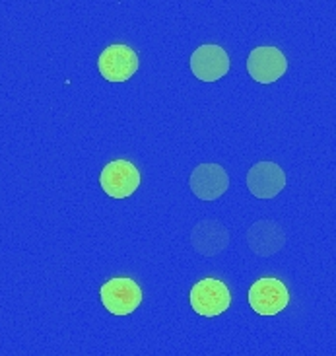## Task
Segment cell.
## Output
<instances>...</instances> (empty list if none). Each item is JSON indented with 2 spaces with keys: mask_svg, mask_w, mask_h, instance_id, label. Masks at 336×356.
<instances>
[{
  "mask_svg": "<svg viewBox=\"0 0 336 356\" xmlns=\"http://www.w3.org/2000/svg\"><path fill=\"white\" fill-rule=\"evenodd\" d=\"M99 296L107 312L113 316H131L142 304L140 284L128 277L107 280L99 290Z\"/></svg>",
  "mask_w": 336,
  "mask_h": 356,
  "instance_id": "6da1fadb",
  "label": "cell"
},
{
  "mask_svg": "<svg viewBox=\"0 0 336 356\" xmlns=\"http://www.w3.org/2000/svg\"><path fill=\"white\" fill-rule=\"evenodd\" d=\"M249 306L259 316H276L289 304V292L278 279L264 277L253 282L249 289Z\"/></svg>",
  "mask_w": 336,
  "mask_h": 356,
  "instance_id": "7a4b0ae2",
  "label": "cell"
},
{
  "mask_svg": "<svg viewBox=\"0 0 336 356\" xmlns=\"http://www.w3.org/2000/svg\"><path fill=\"white\" fill-rule=\"evenodd\" d=\"M231 294L218 279H202L191 289V308L204 318H216L230 308Z\"/></svg>",
  "mask_w": 336,
  "mask_h": 356,
  "instance_id": "3957f363",
  "label": "cell"
},
{
  "mask_svg": "<svg viewBox=\"0 0 336 356\" xmlns=\"http://www.w3.org/2000/svg\"><path fill=\"white\" fill-rule=\"evenodd\" d=\"M101 189L113 199H126L140 187V172L128 160H113L101 170Z\"/></svg>",
  "mask_w": 336,
  "mask_h": 356,
  "instance_id": "277c9868",
  "label": "cell"
},
{
  "mask_svg": "<svg viewBox=\"0 0 336 356\" xmlns=\"http://www.w3.org/2000/svg\"><path fill=\"white\" fill-rule=\"evenodd\" d=\"M288 58L278 47H255L247 57V72L259 84H272L286 74Z\"/></svg>",
  "mask_w": 336,
  "mask_h": 356,
  "instance_id": "5b68a950",
  "label": "cell"
},
{
  "mask_svg": "<svg viewBox=\"0 0 336 356\" xmlns=\"http://www.w3.org/2000/svg\"><path fill=\"white\" fill-rule=\"evenodd\" d=\"M140 60L128 45H109L97 58L99 74L109 82H126L135 76Z\"/></svg>",
  "mask_w": 336,
  "mask_h": 356,
  "instance_id": "8992f818",
  "label": "cell"
},
{
  "mask_svg": "<svg viewBox=\"0 0 336 356\" xmlns=\"http://www.w3.org/2000/svg\"><path fill=\"white\" fill-rule=\"evenodd\" d=\"M191 72L202 82H218L230 72V57L220 45H201L191 55Z\"/></svg>",
  "mask_w": 336,
  "mask_h": 356,
  "instance_id": "52a82bcc",
  "label": "cell"
},
{
  "mask_svg": "<svg viewBox=\"0 0 336 356\" xmlns=\"http://www.w3.org/2000/svg\"><path fill=\"white\" fill-rule=\"evenodd\" d=\"M191 191L202 201H216L230 187V177L226 170L218 164H201L192 170Z\"/></svg>",
  "mask_w": 336,
  "mask_h": 356,
  "instance_id": "ba28073f",
  "label": "cell"
},
{
  "mask_svg": "<svg viewBox=\"0 0 336 356\" xmlns=\"http://www.w3.org/2000/svg\"><path fill=\"white\" fill-rule=\"evenodd\" d=\"M247 187L257 199H274L286 187V174L274 162H259L247 174Z\"/></svg>",
  "mask_w": 336,
  "mask_h": 356,
  "instance_id": "9c48e42d",
  "label": "cell"
},
{
  "mask_svg": "<svg viewBox=\"0 0 336 356\" xmlns=\"http://www.w3.org/2000/svg\"><path fill=\"white\" fill-rule=\"evenodd\" d=\"M247 241H249L251 250L255 251L260 257H269L280 251L286 243L284 232L278 224L270 220H259L253 224L247 234Z\"/></svg>",
  "mask_w": 336,
  "mask_h": 356,
  "instance_id": "30bf717a",
  "label": "cell"
},
{
  "mask_svg": "<svg viewBox=\"0 0 336 356\" xmlns=\"http://www.w3.org/2000/svg\"><path fill=\"white\" fill-rule=\"evenodd\" d=\"M228 230L214 220H202L192 230V245L199 253L212 257L228 245Z\"/></svg>",
  "mask_w": 336,
  "mask_h": 356,
  "instance_id": "8fae6325",
  "label": "cell"
}]
</instances>
